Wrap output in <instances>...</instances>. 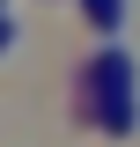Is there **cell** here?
Returning <instances> with one entry per match:
<instances>
[{
    "label": "cell",
    "mask_w": 140,
    "mask_h": 147,
    "mask_svg": "<svg viewBox=\"0 0 140 147\" xmlns=\"http://www.w3.org/2000/svg\"><path fill=\"white\" fill-rule=\"evenodd\" d=\"M15 44V15H7V0H0V52Z\"/></svg>",
    "instance_id": "cell-3"
},
{
    "label": "cell",
    "mask_w": 140,
    "mask_h": 147,
    "mask_svg": "<svg viewBox=\"0 0 140 147\" xmlns=\"http://www.w3.org/2000/svg\"><path fill=\"white\" fill-rule=\"evenodd\" d=\"M88 81H96V125L125 140V132L140 125V74H133V52H125V44H103L96 66H88Z\"/></svg>",
    "instance_id": "cell-1"
},
{
    "label": "cell",
    "mask_w": 140,
    "mask_h": 147,
    "mask_svg": "<svg viewBox=\"0 0 140 147\" xmlns=\"http://www.w3.org/2000/svg\"><path fill=\"white\" fill-rule=\"evenodd\" d=\"M88 22H96L103 37H118L125 30V0H88Z\"/></svg>",
    "instance_id": "cell-2"
}]
</instances>
